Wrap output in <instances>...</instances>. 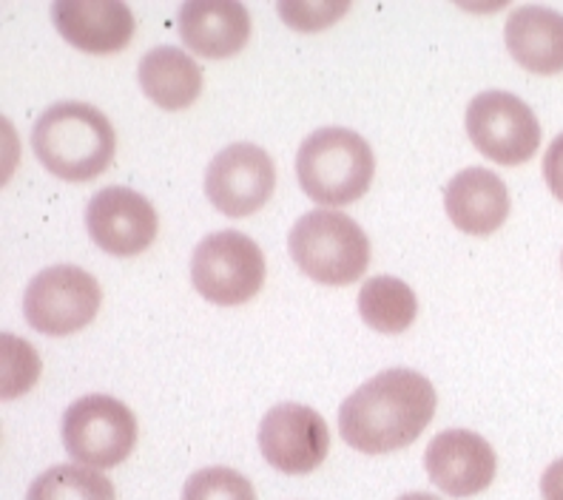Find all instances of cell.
Returning a JSON list of instances; mask_svg holds the SVG:
<instances>
[{"instance_id": "obj_5", "label": "cell", "mask_w": 563, "mask_h": 500, "mask_svg": "<svg viewBox=\"0 0 563 500\" xmlns=\"http://www.w3.org/2000/svg\"><path fill=\"white\" fill-rule=\"evenodd\" d=\"M191 281L208 302L222 308L245 304L265 285L262 247L240 231L208 233L194 247Z\"/></svg>"}, {"instance_id": "obj_18", "label": "cell", "mask_w": 563, "mask_h": 500, "mask_svg": "<svg viewBox=\"0 0 563 500\" xmlns=\"http://www.w3.org/2000/svg\"><path fill=\"white\" fill-rule=\"evenodd\" d=\"M419 313V299L407 281L396 276H373L358 290V315L367 327L385 336L405 333Z\"/></svg>"}, {"instance_id": "obj_12", "label": "cell", "mask_w": 563, "mask_h": 500, "mask_svg": "<svg viewBox=\"0 0 563 500\" xmlns=\"http://www.w3.org/2000/svg\"><path fill=\"white\" fill-rule=\"evenodd\" d=\"M495 453L478 432H439L424 453V469L435 487L450 498H473L495 478Z\"/></svg>"}, {"instance_id": "obj_24", "label": "cell", "mask_w": 563, "mask_h": 500, "mask_svg": "<svg viewBox=\"0 0 563 500\" xmlns=\"http://www.w3.org/2000/svg\"><path fill=\"white\" fill-rule=\"evenodd\" d=\"M541 495L543 500H563V458L547 466V473L541 475Z\"/></svg>"}, {"instance_id": "obj_6", "label": "cell", "mask_w": 563, "mask_h": 500, "mask_svg": "<svg viewBox=\"0 0 563 500\" xmlns=\"http://www.w3.org/2000/svg\"><path fill=\"white\" fill-rule=\"evenodd\" d=\"M63 446L80 466H120L137 444V421L123 401L111 396H82L63 415Z\"/></svg>"}, {"instance_id": "obj_25", "label": "cell", "mask_w": 563, "mask_h": 500, "mask_svg": "<svg viewBox=\"0 0 563 500\" xmlns=\"http://www.w3.org/2000/svg\"><path fill=\"white\" fill-rule=\"evenodd\" d=\"M399 500H441V498H435V495L430 492H410V495H401Z\"/></svg>"}, {"instance_id": "obj_26", "label": "cell", "mask_w": 563, "mask_h": 500, "mask_svg": "<svg viewBox=\"0 0 563 500\" xmlns=\"http://www.w3.org/2000/svg\"><path fill=\"white\" fill-rule=\"evenodd\" d=\"M561 268H563V254H561Z\"/></svg>"}, {"instance_id": "obj_23", "label": "cell", "mask_w": 563, "mask_h": 500, "mask_svg": "<svg viewBox=\"0 0 563 500\" xmlns=\"http://www.w3.org/2000/svg\"><path fill=\"white\" fill-rule=\"evenodd\" d=\"M543 179H547L552 197L563 202V134H558L543 154Z\"/></svg>"}, {"instance_id": "obj_19", "label": "cell", "mask_w": 563, "mask_h": 500, "mask_svg": "<svg viewBox=\"0 0 563 500\" xmlns=\"http://www.w3.org/2000/svg\"><path fill=\"white\" fill-rule=\"evenodd\" d=\"M26 500H114V487L91 466L57 464L32 480Z\"/></svg>"}, {"instance_id": "obj_21", "label": "cell", "mask_w": 563, "mask_h": 500, "mask_svg": "<svg viewBox=\"0 0 563 500\" xmlns=\"http://www.w3.org/2000/svg\"><path fill=\"white\" fill-rule=\"evenodd\" d=\"M183 500H256V492L231 466H206L186 480Z\"/></svg>"}, {"instance_id": "obj_11", "label": "cell", "mask_w": 563, "mask_h": 500, "mask_svg": "<svg viewBox=\"0 0 563 500\" xmlns=\"http://www.w3.org/2000/svg\"><path fill=\"white\" fill-rule=\"evenodd\" d=\"M86 227L111 256H137L157 240V211L143 193L123 186L103 188L86 208Z\"/></svg>"}, {"instance_id": "obj_17", "label": "cell", "mask_w": 563, "mask_h": 500, "mask_svg": "<svg viewBox=\"0 0 563 500\" xmlns=\"http://www.w3.org/2000/svg\"><path fill=\"white\" fill-rule=\"evenodd\" d=\"M140 86L159 109L177 111L191 105L202 91V71L177 46H154L140 60Z\"/></svg>"}, {"instance_id": "obj_22", "label": "cell", "mask_w": 563, "mask_h": 500, "mask_svg": "<svg viewBox=\"0 0 563 500\" xmlns=\"http://www.w3.org/2000/svg\"><path fill=\"white\" fill-rule=\"evenodd\" d=\"M347 3L339 0V3H330V0H279L276 12L282 14V21L288 26L299 29V32H319V29L336 23L344 12H347Z\"/></svg>"}, {"instance_id": "obj_20", "label": "cell", "mask_w": 563, "mask_h": 500, "mask_svg": "<svg viewBox=\"0 0 563 500\" xmlns=\"http://www.w3.org/2000/svg\"><path fill=\"white\" fill-rule=\"evenodd\" d=\"M0 362H3V373H0V396L3 398L23 396L41 376V358H37L35 347L23 338L9 336V333L0 336Z\"/></svg>"}, {"instance_id": "obj_7", "label": "cell", "mask_w": 563, "mask_h": 500, "mask_svg": "<svg viewBox=\"0 0 563 500\" xmlns=\"http://www.w3.org/2000/svg\"><path fill=\"white\" fill-rule=\"evenodd\" d=\"M467 134L484 157L498 165H521L536 157L541 123L536 111L512 91L489 89L467 105Z\"/></svg>"}, {"instance_id": "obj_9", "label": "cell", "mask_w": 563, "mask_h": 500, "mask_svg": "<svg viewBox=\"0 0 563 500\" xmlns=\"http://www.w3.org/2000/svg\"><path fill=\"white\" fill-rule=\"evenodd\" d=\"M276 188V165L254 143L225 145L206 168V193L225 216H251Z\"/></svg>"}, {"instance_id": "obj_2", "label": "cell", "mask_w": 563, "mask_h": 500, "mask_svg": "<svg viewBox=\"0 0 563 500\" xmlns=\"http://www.w3.org/2000/svg\"><path fill=\"white\" fill-rule=\"evenodd\" d=\"M32 148L43 168L66 182H89L114 159L118 134L109 116L80 100H66L37 116Z\"/></svg>"}, {"instance_id": "obj_13", "label": "cell", "mask_w": 563, "mask_h": 500, "mask_svg": "<svg viewBox=\"0 0 563 500\" xmlns=\"http://www.w3.org/2000/svg\"><path fill=\"white\" fill-rule=\"evenodd\" d=\"M52 21L71 46L89 55H114L134 37V12L123 0H55Z\"/></svg>"}, {"instance_id": "obj_8", "label": "cell", "mask_w": 563, "mask_h": 500, "mask_svg": "<svg viewBox=\"0 0 563 500\" xmlns=\"http://www.w3.org/2000/svg\"><path fill=\"white\" fill-rule=\"evenodd\" d=\"M100 302H103V290L95 276L75 265H55L29 281L23 313L37 333L69 336L95 319Z\"/></svg>"}, {"instance_id": "obj_3", "label": "cell", "mask_w": 563, "mask_h": 500, "mask_svg": "<svg viewBox=\"0 0 563 500\" xmlns=\"http://www.w3.org/2000/svg\"><path fill=\"white\" fill-rule=\"evenodd\" d=\"M373 171L376 159L367 140L339 125L313 131L296 154L299 186L319 205H347L364 197L373 182Z\"/></svg>"}, {"instance_id": "obj_16", "label": "cell", "mask_w": 563, "mask_h": 500, "mask_svg": "<svg viewBox=\"0 0 563 500\" xmlns=\"http://www.w3.org/2000/svg\"><path fill=\"white\" fill-rule=\"evenodd\" d=\"M509 55L536 75L563 71V14L558 9L527 3L509 12L504 26Z\"/></svg>"}, {"instance_id": "obj_14", "label": "cell", "mask_w": 563, "mask_h": 500, "mask_svg": "<svg viewBox=\"0 0 563 500\" xmlns=\"http://www.w3.org/2000/svg\"><path fill=\"white\" fill-rule=\"evenodd\" d=\"M179 37L211 60L236 55L251 37V14L236 0H188L177 12Z\"/></svg>"}, {"instance_id": "obj_10", "label": "cell", "mask_w": 563, "mask_h": 500, "mask_svg": "<svg viewBox=\"0 0 563 500\" xmlns=\"http://www.w3.org/2000/svg\"><path fill=\"white\" fill-rule=\"evenodd\" d=\"M260 449L279 473L308 475L328 458L330 430L317 410L288 401L262 419Z\"/></svg>"}, {"instance_id": "obj_1", "label": "cell", "mask_w": 563, "mask_h": 500, "mask_svg": "<svg viewBox=\"0 0 563 500\" xmlns=\"http://www.w3.org/2000/svg\"><path fill=\"white\" fill-rule=\"evenodd\" d=\"M435 387L407 367L378 373L339 407L342 438L364 455L405 449L435 415Z\"/></svg>"}, {"instance_id": "obj_4", "label": "cell", "mask_w": 563, "mask_h": 500, "mask_svg": "<svg viewBox=\"0 0 563 500\" xmlns=\"http://www.w3.org/2000/svg\"><path fill=\"white\" fill-rule=\"evenodd\" d=\"M288 251L302 274L322 285H353L371 265V240L342 211L317 208L290 227Z\"/></svg>"}, {"instance_id": "obj_15", "label": "cell", "mask_w": 563, "mask_h": 500, "mask_svg": "<svg viewBox=\"0 0 563 500\" xmlns=\"http://www.w3.org/2000/svg\"><path fill=\"white\" fill-rule=\"evenodd\" d=\"M446 216L459 231L487 236L509 216V191L489 168H464L444 188Z\"/></svg>"}]
</instances>
